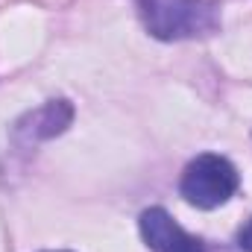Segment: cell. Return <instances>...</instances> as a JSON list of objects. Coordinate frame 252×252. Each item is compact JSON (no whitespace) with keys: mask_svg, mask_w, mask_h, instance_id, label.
<instances>
[{"mask_svg":"<svg viewBox=\"0 0 252 252\" xmlns=\"http://www.w3.org/2000/svg\"><path fill=\"white\" fill-rule=\"evenodd\" d=\"M144 27L161 41L208 35L217 30V6L208 0H138Z\"/></svg>","mask_w":252,"mask_h":252,"instance_id":"cell-1","label":"cell"},{"mask_svg":"<svg viewBox=\"0 0 252 252\" xmlns=\"http://www.w3.org/2000/svg\"><path fill=\"white\" fill-rule=\"evenodd\" d=\"M238 185H241V179H238V170L229 158L214 156V153H202L185 167L179 190L190 205L208 211V208L223 205L238 190Z\"/></svg>","mask_w":252,"mask_h":252,"instance_id":"cell-2","label":"cell"},{"mask_svg":"<svg viewBox=\"0 0 252 252\" xmlns=\"http://www.w3.org/2000/svg\"><path fill=\"white\" fill-rule=\"evenodd\" d=\"M141 226V238L147 241V247L153 252H205L202 244L188 235L164 208H147L138 220Z\"/></svg>","mask_w":252,"mask_h":252,"instance_id":"cell-3","label":"cell"},{"mask_svg":"<svg viewBox=\"0 0 252 252\" xmlns=\"http://www.w3.org/2000/svg\"><path fill=\"white\" fill-rule=\"evenodd\" d=\"M73 121V106L67 100H50L41 109L30 112L27 118H21L15 124V138L21 144H35V141H47L53 135L64 132Z\"/></svg>","mask_w":252,"mask_h":252,"instance_id":"cell-4","label":"cell"},{"mask_svg":"<svg viewBox=\"0 0 252 252\" xmlns=\"http://www.w3.org/2000/svg\"><path fill=\"white\" fill-rule=\"evenodd\" d=\"M238 244H241V250L252 252V220L241 229V235H238Z\"/></svg>","mask_w":252,"mask_h":252,"instance_id":"cell-5","label":"cell"}]
</instances>
